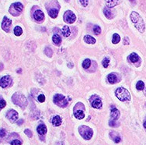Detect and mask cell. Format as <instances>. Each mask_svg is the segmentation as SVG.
Here are the masks:
<instances>
[{
  "label": "cell",
  "mask_w": 146,
  "mask_h": 145,
  "mask_svg": "<svg viewBox=\"0 0 146 145\" xmlns=\"http://www.w3.org/2000/svg\"><path fill=\"white\" fill-rule=\"evenodd\" d=\"M131 19L132 22L134 24L135 27L140 32L143 33L145 31V22L142 20V18L140 17V15L137 13L136 12H132L131 14Z\"/></svg>",
  "instance_id": "6da1fadb"
},
{
  "label": "cell",
  "mask_w": 146,
  "mask_h": 145,
  "mask_svg": "<svg viewBox=\"0 0 146 145\" xmlns=\"http://www.w3.org/2000/svg\"><path fill=\"white\" fill-rule=\"evenodd\" d=\"M116 96L117 98L121 102L130 101L131 100V94L127 89L123 87H119L116 90Z\"/></svg>",
  "instance_id": "7a4b0ae2"
},
{
  "label": "cell",
  "mask_w": 146,
  "mask_h": 145,
  "mask_svg": "<svg viewBox=\"0 0 146 145\" xmlns=\"http://www.w3.org/2000/svg\"><path fill=\"white\" fill-rule=\"evenodd\" d=\"M13 102H14V104L22 108H25L27 105V98L23 94H20V93H16L13 95Z\"/></svg>",
  "instance_id": "3957f363"
},
{
  "label": "cell",
  "mask_w": 146,
  "mask_h": 145,
  "mask_svg": "<svg viewBox=\"0 0 146 145\" xmlns=\"http://www.w3.org/2000/svg\"><path fill=\"white\" fill-rule=\"evenodd\" d=\"M78 130H79V133L82 135V136L85 140H90L91 137L92 136V134H93L92 130L86 126H80V127L78 128Z\"/></svg>",
  "instance_id": "277c9868"
},
{
  "label": "cell",
  "mask_w": 146,
  "mask_h": 145,
  "mask_svg": "<svg viewBox=\"0 0 146 145\" xmlns=\"http://www.w3.org/2000/svg\"><path fill=\"white\" fill-rule=\"evenodd\" d=\"M54 102L56 105L61 108H65L68 105V101L66 100L65 97L61 94H55L54 97Z\"/></svg>",
  "instance_id": "5b68a950"
},
{
  "label": "cell",
  "mask_w": 146,
  "mask_h": 145,
  "mask_svg": "<svg viewBox=\"0 0 146 145\" xmlns=\"http://www.w3.org/2000/svg\"><path fill=\"white\" fill-rule=\"evenodd\" d=\"M64 20L68 24H73L76 20V17L72 11L68 10L64 14Z\"/></svg>",
  "instance_id": "8992f818"
},
{
  "label": "cell",
  "mask_w": 146,
  "mask_h": 145,
  "mask_svg": "<svg viewBox=\"0 0 146 145\" xmlns=\"http://www.w3.org/2000/svg\"><path fill=\"white\" fill-rule=\"evenodd\" d=\"M91 105L94 108V109H100L102 107V102H101V99L100 97L96 95H93L90 98Z\"/></svg>",
  "instance_id": "52a82bcc"
},
{
  "label": "cell",
  "mask_w": 146,
  "mask_h": 145,
  "mask_svg": "<svg viewBox=\"0 0 146 145\" xmlns=\"http://www.w3.org/2000/svg\"><path fill=\"white\" fill-rule=\"evenodd\" d=\"M12 82H13L12 78L9 76H5L0 79V86L3 88H5L8 86H10V85L12 84Z\"/></svg>",
  "instance_id": "ba28073f"
},
{
  "label": "cell",
  "mask_w": 146,
  "mask_h": 145,
  "mask_svg": "<svg viewBox=\"0 0 146 145\" xmlns=\"http://www.w3.org/2000/svg\"><path fill=\"white\" fill-rule=\"evenodd\" d=\"M11 24H12V21L10 19L7 18L6 17H4L2 22V28L6 32H9V29L11 27Z\"/></svg>",
  "instance_id": "9c48e42d"
},
{
  "label": "cell",
  "mask_w": 146,
  "mask_h": 145,
  "mask_svg": "<svg viewBox=\"0 0 146 145\" xmlns=\"http://www.w3.org/2000/svg\"><path fill=\"white\" fill-rule=\"evenodd\" d=\"M6 115H7L8 119L12 122H14L15 121H16V119H18V113H17V111H16L15 110L10 109L9 111H7Z\"/></svg>",
  "instance_id": "30bf717a"
},
{
  "label": "cell",
  "mask_w": 146,
  "mask_h": 145,
  "mask_svg": "<svg viewBox=\"0 0 146 145\" xmlns=\"http://www.w3.org/2000/svg\"><path fill=\"white\" fill-rule=\"evenodd\" d=\"M10 8L14 9L15 11L16 12L17 16H19V15L21 13L22 11H23V6L22 5V3H20V2H16V3H14V4H13L12 6H11Z\"/></svg>",
  "instance_id": "8fae6325"
},
{
  "label": "cell",
  "mask_w": 146,
  "mask_h": 145,
  "mask_svg": "<svg viewBox=\"0 0 146 145\" xmlns=\"http://www.w3.org/2000/svg\"><path fill=\"white\" fill-rule=\"evenodd\" d=\"M33 17H34V19L37 21L41 22V21H43L44 19V14L42 11L38 9V10H36L34 12V13H33Z\"/></svg>",
  "instance_id": "7c38bea8"
},
{
  "label": "cell",
  "mask_w": 146,
  "mask_h": 145,
  "mask_svg": "<svg viewBox=\"0 0 146 145\" xmlns=\"http://www.w3.org/2000/svg\"><path fill=\"white\" fill-rule=\"evenodd\" d=\"M110 116H111V120H113V121L117 120V119H119V117H120V111H119V110L116 109V108H113V109H111Z\"/></svg>",
  "instance_id": "4fadbf2b"
},
{
  "label": "cell",
  "mask_w": 146,
  "mask_h": 145,
  "mask_svg": "<svg viewBox=\"0 0 146 145\" xmlns=\"http://www.w3.org/2000/svg\"><path fill=\"white\" fill-rule=\"evenodd\" d=\"M74 116L76 119H83L85 115H84V112L83 111L82 109H77L76 108H75L74 109Z\"/></svg>",
  "instance_id": "5bb4252c"
},
{
  "label": "cell",
  "mask_w": 146,
  "mask_h": 145,
  "mask_svg": "<svg viewBox=\"0 0 146 145\" xmlns=\"http://www.w3.org/2000/svg\"><path fill=\"white\" fill-rule=\"evenodd\" d=\"M51 123L54 126H58L61 124V119L59 116H54L51 119Z\"/></svg>",
  "instance_id": "9a60e30c"
},
{
  "label": "cell",
  "mask_w": 146,
  "mask_h": 145,
  "mask_svg": "<svg viewBox=\"0 0 146 145\" xmlns=\"http://www.w3.org/2000/svg\"><path fill=\"white\" fill-rule=\"evenodd\" d=\"M37 133H38L40 135H44L47 132V127H46L45 125L41 124L38 126V127H37Z\"/></svg>",
  "instance_id": "2e32d148"
},
{
  "label": "cell",
  "mask_w": 146,
  "mask_h": 145,
  "mask_svg": "<svg viewBox=\"0 0 146 145\" xmlns=\"http://www.w3.org/2000/svg\"><path fill=\"white\" fill-rule=\"evenodd\" d=\"M107 79H108V81L110 83V84H116L118 81V80H117V76L115 75V74H114V73H110V74H109L108 75V77H107Z\"/></svg>",
  "instance_id": "e0dca14e"
},
{
  "label": "cell",
  "mask_w": 146,
  "mask_h": 145,
  "mask_svg": "<svg viewBox=\"0 0 146 145\" xmlns=\"http://www.w3.org/2000/svg\"><path fill=\"white\" fill-rule=\"evenodd\" d=\"M119 3V0H106V4L107 7L112 8V7L116 6Z\"/></svg>",
  "instance_id": "ac0fdd59"
},
{
  "label": "cell",
  "mask_w": 146,
  "mask_h": 145,
  "mask_svg": "<svg viewBox=\"0 0 146 145\" xmlns=\"http://www.w3.org/2000/svg\"><path fill=\"white\" fill-rule=\"evenodd\" d=\"M128 59H129V60L132 63H135V62H137L140 59L139 56H138V55L136 53H131V54L129 55Z\"/></svg>",
  "instance_id": "d6986e66"
},
{
  "label": "cell",
  "mask_w": 146,
  "mask_h": 145,
  "mask_svg": "<svg viewBox=\"0 0 146 145\" xmlns=\"http://www.w3.org/2000/svg\"><path fill=\"white\" fill-rule=\"evenodd\" d=\"M84 41L88 44H95L96 42V39L90 35H85L84 37Z\"/></svg>",
  "instance_id": "ffe728a7"
},
{
  "label": "cell",
  "mask_w": 146,
  "mask_h": 145,
  "mask_svg": "<svg viewBox=\"0 0 146 145\" xmlns=\"http://www.w3.org/2000/svg\"><path fill=\"white\" fill-rule=\"evenodd\" d=\"M52 41H53V42L55 44L59 45V44L61 43V38L58 34H54L53 37H52Z\"/></svg>",
  "instance_id": "44dd1931"
},
{
  "label": "cell",
  "mask_w": 146,
  "mask_h": 145,
  "mask_svg": "<svg viewBox=\"0 0 146 145\" xmlns=\"http://www.w3.org/2000/svg\"><path fill=\"white\" fill-rule=\"evenodd\" d=\"M48 14L49 16L52 18H56L58 17V10L57 9H51L50 10H48Z\"/></svg>",
  "instance_id": "7402d4cb"
},
{
  "label": "cell",
  "mask_w": 146,
  "mask_h": 145,
  "mask_svg": "<svg viewBox=\"0 0 146 145\" xmlns=\"http://www.w3.org/2000/svg\"><path fill=\"white\" fill-rule=\"evenodd\" d=\"M62 34L65 37H69L71 34V31H70V28L68 27V26H65V27H63L62 30Z\"/></svg>",
  "instance_id": "603a6c76"
},
{
  "label": "cell",
  "mask_w": 146,
  "mask_h": 145,
  "mask_svg": "<svg viewBox=\"0 0 146 145\" xmlns=\"http://www.w3.org/2000/svg\"><path fill=\"white\" fill-rule=\"evenodd\" d=\"M103 13H104V15H105L108 19H112V18H113V15H112L111 10H110L109 9L105 8L103 9Z\"/></svg>",
  "instance_id": "cb8c5ba5"
},
{
  "label": "cell",
  "mask_w": 146,
  "mask_h": 145,
  "mask_svg": "<svg viewBox=\"0 0 146 145\" xmlns=\"http://www.w3.org/2000/svg\"><path fill=\"white\" fill-rule=\"evenodd\" d=\"M90 65H91V60H90V59H85V60L83 61V62H82V67H83L84 69L89 68Z\"/></svg>",
  "instance_id": "d4e9b609"
},
{
  "label": "cell",
  "mask_w": 146,
  "mask_h": 145,
  "mask_svg": "<svg viewBox=\"0 0 146 145\" xmlns=\"http://www.w3.org/2000/svg\"><path fill=\"white\" fill-rule=\"evenodd\" d=\"M22 33H23V30H22V28L20 27H16L14 28V34L16 36H20L22 34Z\"/></svg>",
  "instance_id": "484cf974"
},
{
  "label": "cell",
  "mask_w": 146,
  "mask_h": 145,
  "mask_svg": "<svg viewBox=\"0 0 146 145\" xmlns=\"http://www.w3.org/2000/svg\"><path fill=\"white\" fill-rule=\"evenodd\" d=\"M136 88L138 89V91H141L143 90V89L145 88V84L143 81H138V82L137 83V85H136Z\"/></svg>",
  "instance_id": "4316f807"
},
{
  "label": "cell",
  "mask_w": 146,
  "mask_h": 145,
  "mask_svg": "<svg viewBox=\"0 0 146 145\" xmlns=\"http://www.w3.org/2000/svg\"><path fill=\"white\" fill-rule=\"evenodd\" d=\"M120 40H121V38H120V36L117 34H114L113 35V39H112V42L114 44H117Z\"/></svg>",
  "instance_id": "83f0119b"
},
{
  "label": "cell",
  "mask_w": 146,
  "mask_h": 145,
  "mask_svg": "<svg viewBox=\"0 0 146 145\" xmlns=\"http://www.w3.org/2000/svg\"><path fill=\"white\" fill-rule=\"evenodd\" d=\"M44 52H45V54L48 57H51L52 54H53V51H52L51 48H46L45 49H44Z\"/></svg>",
  "instance_id": "f1b7e54d"
},
{
  "label": "cell",
  "mask_w": 146,
  "mask_h": 145,
  "mask_svg": "<svg viewBox=\"0 0 146 145\" xmlns=\"http://www.w3.org/2000/svg\"><path fill=\"white\" fill-rule=\"evenodd\" d=\"M103 66L104 68H107L108 66H109V63H110V59L109 58H104L103 60Z\"/></svg>",
  "instance_id": "f546056e"
},
{
  "label": "cell",
  "mask_w": 146,
  "mask_h": 145,
  "mask_svg": "<svg viewBox=\"0 0 146 145\" xmlns=\"http://www.w3.org/2000/svg\"><path fill=\"white\" fill-rule=\"evenodd\" d=\"M93 31H94V33L96 35H99L101 33V28L99 26H95V27H93Z\"/></svg>",
  "instance_id": "4dcf8cb0"
},
{
  "label": "cell",
  "mask_w": 146,
  "mask_h": 145,
  "mask_svg": "<svg viewBox=\"0 0 146 145\" xmlns=\"http://www.w3.org/2000/svg\"><path fill=\"white\" fill-rule=\"evenodd\" d=\"M6 105V102L3 98H2V97H0V109H3Z\"/></svg>",
  "instance_id": "1f68e13d"
},
{
  "label": "cell",
  "mask_w": 146,
  "mask_h": 145,
  "mask_svg": "<svg viewBox=\"0 0 146 145\" xmlns=\"http://www.w3.org/2000/svg\"><path fill=\"white\" fill-rule=\"evenodd\" d=\"M22 142L19 140H14L13 141H11V145H21Z\"/></svg>",
  "instance_id": "d6a6232c"
},
{
  "label": "cell",
  "mask_w": 146,
  "mask_h": 145,
  "mask_svg": "<svg viewBox=\"0 0 146 145\" xmlns=\"http://www.w3.org/2000/svg\"><path fill=\"white\" fill-rule=\"evenodd\" d=\"M37 100H38L40 102H44V101H45V96H44V94H40V95L38 96Z\"/></svg>",
  "instance_id": "836d02e7"
},
{
  "label": "cell",
  "mask_w": 146,
  "mask_h": 145,
  "mask_svg": "<svg viewBox=\"0 0 146 145\" xmlns=\"http://www.w3.org/2000/svg\"><path fill=\"white\" fill-rule=\"evenodd\" d=\"M80 3L83 6H87L89 4V1L88 0H80Z\"/></svg>",
  "instance_id": "e575fe53"
},
{
  "label": "cell",
  "mask_w": 146,
  "mask_h": 145,
  "mask_svg": "<svg viewBox=\"0 0 146 145\" xmlns=\"http://www.w3.org/2000/svg\"><path fill=\"white\" fill-rule=\"evenodd\" d=\"M6 135V132L4 129H0V136L1 137H4Z\"/></svg>",
  "instance_id": "d590c367"
},
{
  "label": "cell",
  "mask_w": 146,
  "mask_h": 145,
  "mask_svg": "<svg viewBox=\"0 0 146 145\" xmlns=\"http://www.w3.org/2000/svg\"><path fill=\"white\" fill-rule=\"evenodd\" d=\"M24 133L27 134L29 137H31L32 136V132L30 130V129H25V131H24Z\"/></svg>",
  "instance_id": "8d00e7d4"
},
{
  "label": "cell",
  "mask_w": 146,
  "mask_h": 145,
  "mask_svg": "<svg viewBox=\"0 0 146 145\" xmlns=\"http://www.w3.org/2000/svg\"><path fill=\"white\" fill-rule=\"evenodd\" d=\"M123 44H129V39L128 37H125L124 39H123Z\"/></svg>",
  "instance_id": "74e56055"
},
{
  "label": "cell",
  "mask_w": 146,
  "mask_h": 145,
  "mask_svg": "<svg viewBox=\"0 0 146 145\" xmlns=\"http://www.w3.org/2000/svg\"><path fill=\"white\" fill-rule=\"evenodd\" d=\"M23 120H20L18 122V125H20V124H22L23 123Z\"/></svg>",
  "instance_id": "f35d334b"
},
{
  "label": "cell",
  "mask_w": 146,
  "mask_h": 145,
  "mask_svg": "<svg viewBox=\"0 0 146 145\" xmlns=\"http://www.w3.org/2000/svg\"><path fill=\"white\" fill-rule=\"evenodd\" d=\"M2 69H3V65L0 63V70H2Z\"/></svg>",
  "instance_id": "ab89813d"
},
{
  "label": "cell",
  "mask_w": 146,
  "mask_h": 145,
  "mask_svg": "<svg viewBox=\"0 0 146 145\" xmlns=\"http://www.w3.org/2000/svg\"><path fill=\"white\" fill-rule=\"evenodd\" d=\"M144 127H145V128L146 129V121H145V122H144Z\"/></svg>",
  "instance_id": "60d3db41"
},
{
  "label": "cell",
  "mask_w": 146,
  "mask_h": 145,
  "mask_svg": "<svg viewBox=\"0 0 146 145\" xmlns=\"http://www.w3.org/2000/svg\"><path fill=\"white\" fill-rule=\"evenodd\" d=\"M144 94H145V95L146 96V89H145V91H144Z\"/></svg>",
  "instance_id": "b9f144b4"
},
{
  "label": "cell",
  "mask_w": 146,
  "mask_h": 145,
  "mask_svg": "<svg viewBox=\"0 0 146 145\" xmlns=\"http://www.w3.org/2000/svg\"><path fill=\"white\" fill-rule=\"evenodd\" d=\"M130 1H131V2H134V0H130Z\"/></svg>",
  "instance_id": "7bdbcfd3"
},
{
  "label": "cell",
  "mask_w": 146,
  "mask_h": 145,
  "mask_svg": "<svg viewBox=\"0 0 146 145\" xmlns=\"http://www.w3.org/2000/svg\"><path fill=\"white\" fill-rule=\"evenodd\" d=\"M58 145H63V144H59Z\"/></svg>",
  "instance_id": "ee69618b"
}]
</instances>
